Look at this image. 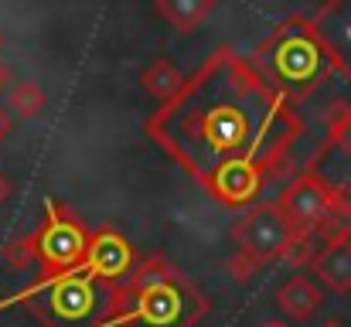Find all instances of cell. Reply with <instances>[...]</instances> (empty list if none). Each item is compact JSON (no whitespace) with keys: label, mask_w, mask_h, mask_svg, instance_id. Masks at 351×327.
I'll return each instance as SVG.
<instances>
[{"label":"cell","mask_w":351,"mask_h":327,"mask_svg":"<svg viewBox=\"0 0 351 327\" xmlns=\"http://www.w3.org/2000/svg\"><path fill=\"white\" fill-rule=\"evenodd\" d=\"M324 304V293L307 280V276H290L280 290H276V311L287 321H307L317 314V307Z\"/></svg>","instance_id":"7"},{"label":"cell","mask_w":351,"mask_h":327,"mask_svg":"<svg viewBox=\"0 0 351 327\" xmlns=\"http://www.w3.org/2000/svg\"><path fill=\"white\" fill-rule=\"evenodd\" d=\"M38 252L45 256V263L65 269V266H75V263L86 259L89 242H86V235L79 232V225H72V221H51V225L41 232Z\"/></svg>","instance_id":"5"},{"label":"cell","mask_w":351,"mask_h":327,"mask_svg":"<svg viewBox=\"0 0 351 327\" xmlns=\"http://www.w3.org/2000/svg\"><path fill=\"white\" fill-rule=\"evenodd\" d=\"M314 273L328 290L351 293V235H338L314 256Z\"/></svg>","instance_id":"6"},{"label":"cell","mask_w":351,"mask_h":327,"mask_svg":"<svg viewBox=\"0 0 351 327\" xmlns=\"http://www.w3.org/2000/svg\"><path fill=\"white\" fill-rule=\"evenodd\" d=\"M86 256L93 259L96 276H119V273L130 269V245H126L123 239H117V235H103V239H96V242L89 245Z\"/></svg>","instance_id":"9"},{"label":"cell","mask_w":351,"mask_h":327,"mask_svg":"<svg viewBox=\"0 0 351 327\" xmlns=\"http://www.w3.org/2000/svg\"><path fill=\"white\" fill-rule=\"evenodd\" d=\"M266 327H283V324H266Z\"/></svg>","instance_id":"18"},{"label":"cell","mask_w":351,"mask_h":327,"mask_svg":"<svg viewBox=\"0 0 351 327\" xmlns=\"http://www.w3.org/2000/svg\"><path fill=\"white\" fill-rule=\"evenodd\" d=\"M7 86H10V69H7V65L0 62V93H3Z\"/></svg>","instance_id":"15"},{"label":"cell","mask_w":351,"mask_h":327,"mask_svg":"<svg viewBox=\"0 0 351 327\" xmlns=\"http://www.w3.org/2000/svg\"><path fill=\"white\" fill-rule=\"evenodd\" d=\"M276 208L287 218V225L293 228V235H307L311 228H317L335 212V191L317 174H304L280 195Z\"/></svg>","instance_id":"4"},{"label":"cell","mask_w":351,"mask_h":327,"mask_svg":"<svg viewBox=\"0 0 351 327\" xmlns=\"http://www.w3.org/2000/svg\"><path fill=\"white\" fill-rule=\"evenodd\" d=\"M3 256H7V263H10V266L27 269V266L34 263V256H38V245H31L27 239H17V242H10V245L3 249Z\"/></svg>","instance_id":"13"},{"label":"cell","mask_w":351,"mask_h":327,"mask_svg":"<svg viewBox=\"0 0 351 327\" xmlns=\"http://www.w3.org/2000/svg\"><path fill=\"white\" fill-rule=\"evenodd\" d=\"M232 239L239 242V252L249 256L259 266V263L280 259L297 235L287 225V218L280 215L276 205H256V208H245L235 218Z\"/></svg>","instance_id":"2"},{"label":"cell","mask_w":351,"mask_h":327,"mask_svg":"<svg viewBox=\"0 0 351 327\" xmlns=\"http://www.w3.org/2000/svg\"><path fill=\"white\" fill-rule=\"evenodd\" d=\"M181 86H184V75H181V69H178L171 58H157V62L143 72V89H147L154 99H160V103H171V99L181 93Z\"/></svg>","instance_id":"10"},{"label":"cell","mask_w":351,"mask_h":327,"mask_svg":"<svg viewBox=\"0 0 351 327\" xmlns=\"http://www.w3.org/2000/svg\"><path fill=\"white\" fill-rule=\"evenodd\" d=\"M321 327H348V324H341L338 317H331V321H324V324H321Z\"/></svg>","instance_id":"17"},{"label":"cell","mask_w":351,"mask_h":327,"mask_svg":"<svg viewBox=\"0 0 351 327\" xmlns=\"http://www.w3.org/2000/svg\"><path fill=\"white\" fill-rule=\"evenodd\" d=\"M212 10H215L212 0H160V3H157V14L167 17L171 27H178V31H191V27H198Z\"/></svg>","instance_id":"11"},{"label":"cell","mask_w":351,"mask_h":327,"mask_svg":"<svg viewBox=\"0 0 351 327\" xmlns=\"http://www.w3.org/2000/svg\"><path fill=\"white\" fill-rule=\"evenodd\" d=\"M7 99H10V109H14L21 119H31V116H38L41 109L48 106V96H45V89H41L38 82H17V86L7 93Z\"/></svg>","instance_id":"12"},{"label":"cell","mask_w":351,"mask_h":327,"mask_svg":"<svg viewBox=\"0 0 351 327\" xmlns=\"http://www.w3.org/2000/svg\"><path fill=\"white\" fill-rule=\"evenodd\" d=\"M273 65L287 86H314L324 75V69L331 65V51L321 45V38L314 31L287 24L273 45Z\"/></svg>","instance_id":"3"},{"label":"cell","mask_w":351,"mask_h":327,"mask_svg":"<svg viewBox=\"0 0 351 327\" xmlns=\"http://www.w3.org/2000/svg\"><path fill=\"white\" fill-rule=\"evenodd\" d=\"M252 266H256V263H252L249 256H242V252H239V259H232V276L249 280V276H252Z\"/></svg>","instance_id":"14"},{"label":"cell","mask_w":351,"mask_h":327,"mask_svg":"<svg viewBox=\"0 0 351 327\" xmlns=\"http://www.w3.org/2000/svg\"><path fill=\"white\" fill-rule=\"evenodd\" d=\"M7 195H10V184H7V178L0 174V205L7 202Z\"/></svg>","instance_id":"16"},{"label":"cell","mask_w":351,"mask_h":327,"mask_svg":"<svg viewBox=\"0 0 351 327\" xmlns=\"http://www.w3.org/2000/svg\"><path fill=\"white\" fill-rule=\"evenodd\" d=\"M150 133L219 202L249 205L290 150V103L245 58L219 51L150 119Z\"/></svg>","instance_id":"1"},{"label":"cell","mask_w":351,"mask_h":327,"mask_svg":"<svg viewBox=\"0 0 351 327\" xmlns=\"http://www.w3.org/2000/svg\"><path fill=\"white\" fill-rule=\"evenodd\" d=\"M51 304H55V311H58L62 317L79 321V317L89 314L93 304H96L93 280H82V276H75V280H62V283L55 287V293H51Z\"/></svg>","instance_id":"8"}]
</instances>
